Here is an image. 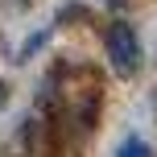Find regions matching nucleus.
<instances>
[{
  "mask_svg": "<svg viewBox=\"0 0 157 157\" xmlns=\"http://www.w3.org/2000/svg\"><path fill=\"white\" fill-rule=\"evenodd\" d=\"M103 54H108V66L116 71L120 78H132L141 71V37L128 21H112L108 33H103Z\"/></svg>",
  "mask_w": 157,
  "mask_h": 157,
  "instance_id": "1",
  "label": "nucleus"
},
{
  "mask_svg": "<svg viewBox=\"0 0 157 157\" xmlns=\"http://www.w3.org/2000/svg\"><path fill=\"white\" fill-rule=\"evenodd\" d=\"M116 157H153V149H149L145 141H136V136H128V141L116 149Z\"/></svg>",
  "mask_w": 157,
  "mask_h": 157,
  "instance_id": "2",
  "label": "nucleus"
},
{
  "mask_svg": "<svg viewBox=\"0 0 157 157\" xmlns=\"http://www.w3.org/2000/svg\"><path fill=\"white\" fill-rule=\"evenodd\" d=\"M153 112H157V95H153Z\"/></svg>",
  "mask_w": 157,
  "mask_h": 157,
  "instance_id": "3",
  "label": "nucleus"
},
{
  "mask_svg": "<svg viewBox=\"0 0 157 157\" xmlns=\"http://www.w3.org/2000/svg\"><path fill=\"white\" fill-rule=\"evenodd\" d=\"M21 4H29V0H21Z\"/></svg>",
  "mask_w": 157,
  "mask_h": 157,
  "instance_id": "4",
  "label": "nucleus"
}]
</instances>
